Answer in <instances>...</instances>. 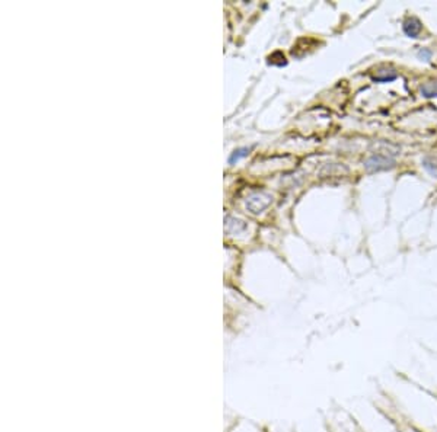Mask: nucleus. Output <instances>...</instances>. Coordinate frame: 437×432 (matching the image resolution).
Here are the masks:
<instances>
[{
	"instance_id": "obj_1",
	"label": "nucleus",
	"mask_w": 437,
	"mask_h": 432,
	"mask_svg": "<svg viewBox=\"0 0 437 432\" xmlns=\"http://www.w3.org/2000/svg\"><path fill=\"white\" fill-rule=\"evenodd\" d=\"M395 165V160L384 156V154H374L370 159L366 160L364 166L369 172H378V170H385V169H390Z\"/></svg>"
},
{
	"instance_id": "obj_2",
	"label": "nucleus",
	"mask_w": 437,
	"mask_h": 432,
	"mask_svg": "<svg viewBox=\"0 0 437 432\" xmlns=\"http://www.w3.org/2000/svg\"><path fill=\"white\" fill-rule=\"evenodd\" d=\"M404 32L410 38H417L421 32V22L417 17H408L404 22Z\"/></svg>"
},
{
	"instance_id": "obj_3",
	"label": "nucleus",
	"mask_w": 437,
	"mask_h": 432,
	"mask_svg": "<svg viewBox=\"0 0 437 432\" xmlns=\"http://www.w3.org/2000/svg\"><path fill=\"white\" fill-rule=\"evenodd\" d=\"M396 71H394V70H379L378 71V74L373 77V80L374 82H392V80H395L396 79Z\"/></svg>"
},
{
	"instance_id": "obj_4",
	"label": "nucleus",
	"mask_w": 437,
	"mask_h": 432,
	"mask_svg": "<svg viewBox=\"0 0 437 432\" xmlns=\"http://www.w3.org/2000/svg\"><path fill=\"white\" fill-rule=\"evenodd\" d=\"M422 166L426 167V170H427L430 175H433V176H436L437 178V156L426 157V159L422 160Z\"/></svg>"
},
{
	"instance_id": "obj_5",
	"label": "nucleus",
	"mask_w": 437,
	"mask_h": 432,
	"mask_svg": "<svg viewBox=\"0 0 437 432\" xmlns=\"http://www.w3.org/2000/svg\"><path fill=\"white\" fill-rule=\"evenodd\" d=\"M421 93L427 98L437 96V82H428L421 87Z\"/></svg>"
}]
</instances>
